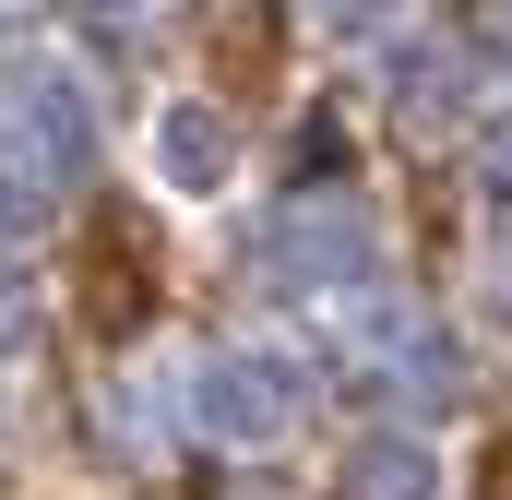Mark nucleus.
<instances>
[{
    "label": "nucleus",
    "instance_id": "1",
    "mask_svg": "<svg viewBox=\"0 0 512 500\" xmlns=\"http://www.w3.org/2000/svg\"><path fill=\"white\" fill-rule=\"evenodd\" d=\"M262 286L274 298H310V310H358V298H382V227L358 215V203H286V215H262Z\"/></svg>",
    "mask_w": 512,
    "mask_h": 500
},
{
    "label": "nucleus",
    "instance_id": "2",
    "mask_svg": "<svg viewBox=\"0 0 512 500\" xmlns=\"http://www.w3.org/2000/svg\"><path fill=\"white\" fill-rule=\"evenodd\" d=\"M298 405H310V381L286 370L274 346H215L191 393H179V417L203 429V441H227V453H262V441H286L298 429Z\"/></svg>",
    "mask_w": 512,
    "mask_h": 500
},
{
    "label": "nucleus",
    "instance_id": "3",
    "mask_svg": "<svg viewBox=\"0 0 512 500\" xmlns=\"http://www.w3.org/2000/svg\"><path fill=\"white\" fill-rule=\"evenodd\" d=\"M12 143H24V167H36L60 203L84 191V167H96V120H84L72 72H24V96H12Z\"/></svg>",
    "mask_w": 512,
    "mask_h": 500
},
{
    "label": "nucleus",
    "instance_id": "4",
    "mask_svg": "<svg viewBox=\"0 0 512 500\" xmlns=\"http://www.w3.org/2000/svg\"><path fill=\"white\" fill-rule=\"evenodd\" d=\"M334 500H441V453L429 429H370L334 453Z\"/></svg>",
    "mask_w": 512,
    "mask_h": 500
},
{
    "label": "nucleus",
    "instance_id": "5",
    "mask_svg": "<svg viewBox=\"0 0 512 500\" xmlns=\"http://www.w3.org/2000/svg\"><path fill=\"white\" fill-rule=\"evenodd\" d=\"M155 167H167V191H227V167H239V120L203 108V96L155 108Z\"/></svg>",
    "mask_w": 512,
    "mask_h": 500
},
{
    "label": "nucleus",
    "instance_id": "6",
    "mask_svg": "<svg viewBox=\"0 0 512 500\" xmlns=\"http://www.w3.org/2000/svg\"><path fill=\"white\" fill-rule=\"evenodd\" d=\"M382 370H393V393H405V405H453V393H465V358H453V334H429V322L393 346Z\"/></svg>",
    "mask_w": 512,
    "mask_h": 500
},
{
    "label": "nucleus",
    "instance_id": "7",
    "mask_svg": "<svg viewBox=\"0 0 512 500\" xmlns=\"http://www.w3.org/2000/svg\"><path fill=\"white\" fill-rule=\"evenodd\" d=\"M393 108H405V120H453V108H465V60H453L441 36H429V60L405 48V60H393Z\"/></svg>",
    "mask_w": 512,
    "mask_h": 500
},
{
    "label": "nucleus",
    "instance_id": "8",
    "mask_svg": "<svg viewBox=\"0 0 512 500\" xmlns=\"http://www.w3.org/2000/svg\"><path fill=\"white\" fill-rule=\"evenodd\" d=\"M167 417H179V405H167V381H120V429L143 441V453L167 441Z\"/></svg>",
    "mask_w": 512,
    "mask_h": 500
},
{
    "label": "nucleus",
    "instance_id": "9",
    "mask_svg": "<svg viewBox=\"0 0 512 500\" xmlns=\"http://www.w3.org/2000/svg\"><path fill=\"white\" fill-rule=\"evenodd\" d=\"M72 36H84V48H108V60H131V48H143V36H155V24H131V12H84V24H72Z\"/></svg>",
    "mask_w": 512,
    "mask_h": 500
},
{
    "label": "nucleus",
    "instance_id": "10",
    "mask_svg": "<svg viewBox=\"0 0 512 500\" xmlns=\"http://www.w3.org/2000/svg\"><path fill=\"white\" fill-rule=\"evenodd\" d=\"M477 167H489V203H512V131H489V143H477Z\"/></svg>",
    "mask_w": 512,
    "mask_h": 500
}]
</instances>
